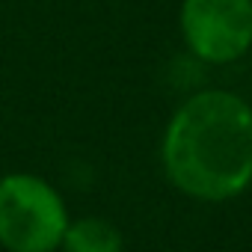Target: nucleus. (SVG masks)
Here are the masks:
<instances>
[{"instance_id":"7ed1b4c3","label":"nucleus","mask_w":252,"mask_h":252,"mask_svg":"<svg viewBox=\"0 0 252 252\" xmlns=\"http://www.w3.org/2000/svg\"><path fill=\"white\" fill-rule=\"evenodd\" d=\"M181 36L205 63L240 60L252 48V0H184Z\"/></svg>"},{"instance_id":"20e7f679","label":"nucleus","mask_w":252,"mask_h":252,"mask_svg":"<svg viewBox=\"0 0 252 252\" xmlns=\"http://www.w3.org/2000/svg\"><path fill=\"white\" fill-rule=\"evenodd\" d=\"M60 249L63 252H125V240L110 220L80 217V220H68Z\"/></svg>"},{"instance_id":"f257e3e1","label":"nucleus","mask_w":252,"mask_h":252,"mask_svg":"<svg viewBox=\"0 0 252 252\" xmlns=\"http://www.w3.org/2000/svg\"><path fill=\"white\" fill-rule=\"evenodd\" d=\"M163 169L202 202H225L252 184V107L228 89L187 98L166 125Z\"/></svg>"},{"instance_id":"f03ea898","label":"nucleus","mask_w":252,"mask_h":252,"mask_svg":"<svg viewBox=\"0 0 252 252\" xmlns=\"http://www.w3.org/2000/svg\"><path fill=\"white\" fill-rule=\"evenodd\" d=\"M68 220L65 199L51 181L33 172L0 178V246L6 252H57Z\"/></svg>"}]
</instances>
